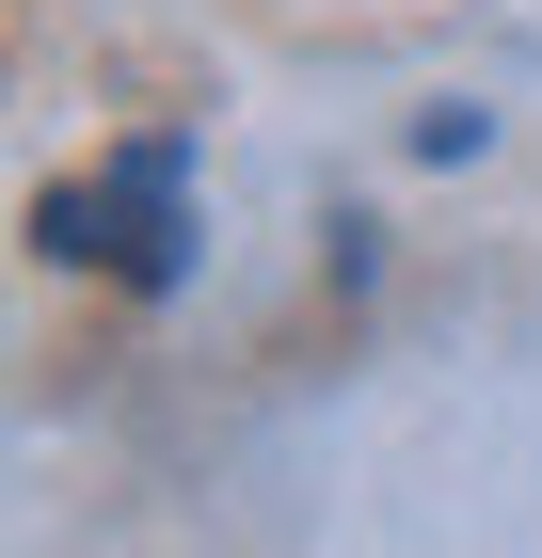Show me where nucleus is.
Wrapping results in <instances>:
<instances>
[{
  "label": "nucleus",
  "mask_w": 542,
  "mask_h": 558,
  "mask_svg": "<svg viewBox=\"0 0 542 558\" xmlns=\"http://www.w3.org/2000/svg\"><path fill=\"white\" fill-rule=\"evenodd\" d=\"M33 240L64 271H112V288H176V144H144V160L96 175V192H48Z\"/></svg>",
  "instance_id": "1"
}]
</instances>
